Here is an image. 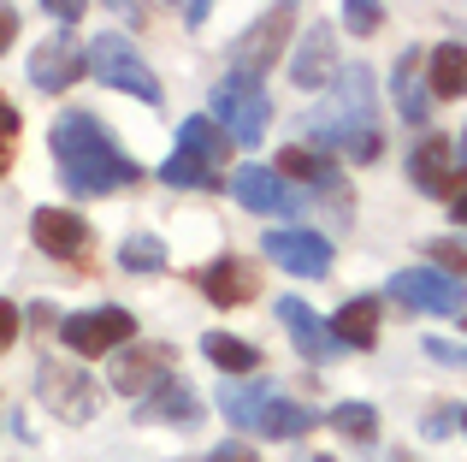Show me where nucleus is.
<instances>
[{"instance_id":"obj_11","label":"nucleus","mask_w":467,"mask_h":462,"mask_svg":"<svg viewBox=\"0 0 467 462\" xmlns=\"http://www.w3.org/2000/svg\"><path fill=\"white\" fill-rule=\"evenodd\" d=\"M409 178H414V190H420V196H438V202L467 196L462 166H456V142H450V137H426L420 149L409 154Z\"/></svg>"},{"instance_id":"obj_14","label":"nucleus","mask_w":467,"mask_h":462,"mask_svg":"<svg viewBox=\"0 0 467 462\" xmlns=\"http://www.w3.org/2000/svg\"><path fill=\"white\" fill-rule=\"evenodd\" d=\"M337 30H331L326 18L308 24V36L296 42V54H290V83L296 89H326V83H337Z\"/></svg>"},{"instance_id":"obj_12","label":"nucleus","mask_w":467,"mask_h":462,"mask_svg":"<svg viewBox=\"0 0 467 462\" xmlns=\"http://www.w3.org/2000/svg\"><path fill=\"white\" fill-rule=\"evenodd\" d=\"M231 196H237L249 214H302V190L290 184L278 166H237Z\"/></svg>"},{"instance_id":"obj_13","label":"nucleus","mask_w":467,"mask_h":462,"mask_svg":"<svg viewBox=\"0 0 467 462\" xmlns=\"http://www.w3.org/2000/svg\"><path fill=\"white\" fill-rule=\"evenodd\" d=\"M30 237H36V249L54 255V261H83L89 243H95V231L83 226V214H71V208H36L30 214Z\"/></svg>"},{"instance_id":"obj_3","label":"nucleus","mask_w":467,"mask_h":462,"mask_svg":"<svg viewBox=\"0 0 467 462\" xmlns=\"http://www.w3.org/2000/svg\"><path fill=\"white\" fill-rule=\"evenodd\" d=\"M219 409L237 433H261V439H302L314 427V409L308 404H290L285 392H273L266 380L254 385H225L219 392Z\"/></svg>"},{"instance_id":"obj_5","label":"nucleus","mask_w":467,"mask_h":462,"mask_svg":"<svg viewBox=\"0 0 467 462\" xmlns=\"http://www.w3.org/2000/svg\"><path fill=\"white\" fill-rule=\"evenodd\" d=\"M83 54H89V78H101L107 89H119V95H137V101L160 107V78L149 71V59H142L125 36H95Z\"/></svg>"},{"instance_id":"obj_21","label":"nucleus","mask_w":467,"mask_h":462,"mask_svg":"<svg viewBox=\"0 0 467 462\" xmlns=\"http://www.w3.org/2000/svg\"><path fill=\"white\" fill-rule=\"evenodd\" d=\"M225 149H231V137L219 131V119H213V113H207V119H183V131H178V154H190L195 166H207V173L225 178Z\"/></svg>"},{"instance_id":"obj_35","label":"nucleus","mask_w":467,"mask_h":462,"mask_svg":"<svg viewBox=\"0 0 467 462\" xmlns=\"http://www.w3.org/2000/svg\"><path fill=\"white\" fill-rule=\"evenodd\" d=\"M12 36H18V12H12V0H0V54L12 47Z\"/></svg>"},{"instance_id":"obj_28","label":"nucleus","mask_w":467,"mask_h":462,"mask_svg":"<svg viewBox=\"0 0 467 462\" xmlns=\"http://www.w3.org/2000/svg\"><path fill=\"white\" fill-rule=\"evenodd\" d=\"M343 24H349L355 36H373L379 24H385V0H343Z\"/></svg>"},{"instance_id":"obj_29","label":"nucleus","mask_w":467,"mask_h":462,"mask_svg":"<svg viewBox=\"0 0 467 462\" xmlns=\"http://www.w3.org/2000/svg\"><path fill=\"white\" fill-rule=\"evenodd\" d=\"M12 142H18V107L0 95V173L12 166Z\"/></svg>"},{"instance_id":"obj_4","label":"nucleus","mask_w":467,"mask_h":462,"mask_svg":"<svg viewBox=\"0 0 467 462\" xmlns=\"http://www.w3.org/2000/svg\"><path fill=\"white\" fill-rule=\"evenodd\" d=\"M213 119H219V131H225L231 142L254 149V142L266 137V119H273V95H266L261 78L225 71V78L213 83Z\"/></svg>"},{"instance_id":"obj_6","label":"nucleus","mask_w":467,"mask_h":462,"mask_svg":"<svg viewBox=\"0 0 467 462\" xmlns=\"http://www.w3.org/2000/svg\"><path fill=\"white\" fill-rule=\"evenodd\" d=\"M36 397H42L59 421H95V409H101V385L71 356H47L42 368H36Z\"/></svg>"},{"instance_id":"obj_33","label":"nucleus","mask_w":467,"mask_h":462,"mask_svg":"<svg viewBox=\"0 0 467 462\" xmlns=\"http://www.w3.org/2000/svg\"><path fill=\"white\" fill-rule=\"evenodd\" d=\"M432 255H438V261H450V267H456V273L467 278V249H462V243H450V237H438V243H432Z\"/></svg>"},{"instance_id":"obj_27","label":"nucleus","mask_w":467,"mask_h":462,"mask_svg":"<svg viewBox=\"0 0 467 462\" xmlns=\"http://www.w3.org/2000/svg\"><path fill=\"white\" fill-rule=\"evenodd\" d=\"M331 427H337L343 439L367 445V439H379V409L373 404H337L331 409Z\"/></svg>"},{"instance_id":"obj_36","label":"nucleus","mask_w":467,"mask_h":462,"mask_svg":"<svg viewBox=\"0 0 467 462\" xmlns=\"http://www.w3.org/2000/svg\"><path fill=\"white\" fill-rule=\"evenodd\" d=\"M207 12H213V0H190V6H183V18H190V30H195V24H207Z\"/></svg>"},{"instance_id":"obj_23","label":"nucleus","mask_w":467,"mask_h":462,"mask_svg":"<svg viewBox=\"0 0 467 462\" xmlns=\"http://www.w3.org/2000/svg\"><path fill=\"white\" fill-rule=\"evenodd\" d=\"M426 83H432V95H444V101H462L467 95V47L462 42H444L426 54Z\"/></svg>"},{"instance_id":"obj_30","label":"nucleus","mask_w":467,"mask_h":462,"mask_svg":"<svg viewBox=\"0 0 467 462\" xmlns=\"http://www.w3.org/2000/svg\"><path fill=\"white\" fill-rule=\"evenodd\" d=\"M426 356L444 362V368H462V362H467V344H450V338H426Z\"/></svg>"},{"instance_id":"obj_41","label":"nucleus","mask_w":467,"mask_h":462,"mask_svg":"<svg viewBox=\"0 0 467 462\" xmlns=\"http://www.w3.org/2000/svg\"><path fill=\"white\" fill-rule=\"evenodd\" d=\"M314 462H331V457H314Z\"/></svg>"},{"instance_id":"obj_24","label":"nucleus","mask_w":467,"mask_h":462,"mask_svg":"<svg viewBox=\"0 0 467 462\" xmlns=\"http://www.w3.org/2000/svg\"><path fill=\"white\" fill-rule=\"evenodd\" d=\"M331 332H337L343 350H367L379 338V302L373 297H355L337 309V320H331Z\"/></svg>"},{"instance_id":"obj_10","label":"nucleus","mask_w":467,"mask_h":462,"mask_svg":"<svg viewBox=\"0 0 467 462\" xmlns=\"http://www.w3.org/2000/svg\"><path fill=\"white\" fill-rule=\"evenodd\" d=\"M261 249H266L273 267H285V273H296V278H326L331 273V237H319V231H296V226L266 231Z\"/></svg>"},{"instance_id":"obj_31","label":"nucleus","mask_w":467,"mask_h":462,"mask_svg":"<svg viewBox=\"0 0 467 462\" xmlns=\"http://www.w3.org/2000/svg\"><path fill=\"white\" fill-rule=\"evenodd\" d=\"M207 462H261V457H254L243 439H225V445H213V451H207Z\"/></svg>"},{"instance_id":"obj_22","label":"nucleus","mask_w":467,"mask_h":462,"mask_svg":"<svg viewBox=\"0 0 467 462\" xmlns=\"http://www.w3.org/2000/svg\"><path fill=\"white\" fill-rule=\"evenodd\" d=\"M137 421H166V427H183V433H190L195 421H202V397H195L183 380H166L149 404L137 409Z\"/></svg>"},{"instance_id":"obj_34","label":"nucleus","mask_w":467,"mask_h":462,"mask_svg":"<svg viewBox=\"0 0 467 462\" xmlns=\"http://www.w3.org/2000/svg\"><path fill=\"white\" fill-rule=\"evenodd\" d=\"M42 6L54 12L59 24H78V18H83V6H89V0H42Z\"/></svg>"},{"instance_id":"obj_8","label":"nucleus","mask_w":467,"mask_h":462,"mask_svg":"<svg viewBox=\"0 0 467 462\" xmlns=\"http://www.w3.org/2000/svg\"><path fill=\"white\" fill-rule=\"evenodd\" d=\"M385 297L414 314H462V278L438 273V267H402V273H390Z\"/></svg>"},{"instance_id":"obj_7","label":"nucleus","mask_w":467,"mask_h":462,"mask_svg":"<svg viewBox=\"0 0 467 462\" xmlns=\"http://www.w3.org/2000/svg\"><path fill=\"white\" fill-rule=\"evenodd\" d=\"M130 338H137V320H130V309H119V302L78 309V314L59 320V344H66L71 356H113V350H125Z\"/></svg>"},{"instance_id":"obj_20","label":"nucleus","mask_w":467,"mask_h":462,"mask_svg":"<svg viewBox=\"0 0 467 462\" xmlns=\"http://www.w3.org/2000/svg\"><path fill=\"white\" fill-rule=\"evenodd\" d=\"M202 290L219 302V309H237V302H249L254 290H261V267L254 261H237V255H225V261H213L202 273Z\"/></svg>"},{"instance_id":"obj_19","label":"nucleus","mask_w":467,"mask_h":462,"mask_svg":"<svg viewBox=\"0 0 467 462\" xmlns=\"http://www.w3.org/2000/svg\"><path fill=\"white\" fill-rule=\"evenodd\" d=\"M278 173L296 178V184H308L314 196H331V202H337V214L349 220V190H343L337 166H331L319 149H278Z\"/></svg>"},{"instance_id":"obj_38","label":"nucleus","mask_w":467,"mask_h":462,"mask_svg":"<svg viewBox=\"0 0 467 462\" xmlns=\"http://www.w3.org/2000/svg\"><path fill=\"white\" fill-rule=\"evenodd\" d=\"M390 462H426V457H414V451H390Z\"/></svg>"},{"instance_id":"obj_18","label":"nucleus","mask_w":467,"mask_h":462,"mask_svg":"<svg viewBox=\"0 0 467 462\" xmlns=\"http://www.w3.org/2000/svg\"><path fill=\"white\" fill-rule=\"evenodd\" d=\"M285 42H290V12H273V18H261L249 36H237V42H231V71L261 78V71L285 54Z\"/></svg>"},{"instance_id":"obj_17","label":"nucleus","mask_w":467,"mask_h":462,"mask_svg":"<svg viewBox=\"0 0 467 462\" xmlns=\"http://www.w3.org/2000/svg\"><path fill=\"white\" fill-rule=\"evenodd\" d=\"M390 101L409 125H426L432 119V83H426V54L420 47H402L397 66H390Z\"/></svg>"},{"instance_id":"obj_16","label":"nucleus","mask_w":467,"mask_h":462,"mask_svg":"<svg viewBox=\"0 0 467 462\" xmlns=\"http://www.w3.org/2000/svg\"><path fill=\"white\" fill-rule=\"evenodd\" d=\"M273 309H278V320H285L290 344H296V350H302V356H308V362H337V356H343L337 332H331V326L319 320V314H314V309H308V302H302V297H278Z\"/></svg>"},{"instance_id":"obj_1","label":"nucleus","mask_w":467,"mask_h":462,"mask_svg":"<svg viewBox=\"0 0 467 462\" xmlns=\"http://www.w3.org/2000/svg\"><path fill=\"white\" fill-rule=\"evenodd\" d=\"M47 149H54L59 184H66L71 196H113V190H130L142 178V166L113 142V131L95 113H78V107L54 119Z\"/></svg>"},{"instance_id":"obj_40","label":"nucleus","mask_w":467,"mask_h":462,"mask_svg":"<svg viewBox=\"0 0 467 462\" xmlns=\"http://www.w3.org/2000/svg\"><path fill=\"white\" fill-rule=\"evenodd\" d=\"M462 427H467V409H462Z\"/></svg>"},{"instance_id":"obj_26","label":"nucleus","mask_w":467,"mask_h":462,"mask_svg":"<svg viewBox=\"0 0 467 462\" xmlns=\"http://www.w3.org/2000/svg\"><path fill=\"white\" fill-rule=\"evenodd\" d=\"M119 267H125V273H160V267H166V243L149 237V231H137V237L119 243Z\"/></svg>"},{"instance_id":"obj_25","label":"nucleus","mask_w":467,"mask_h":462,"mask_svg":"<svg viewBox=\"0 0 467 462\" xmlns=\"http://www.w3.org/2000/svg\"><path fill=\"white\" fill-rule=\"evenodd\" d=\"M202 356L213 362L219 373H254V368H261V350H254L249 338H231V332H207Z\"/></svg>"},{"instance_id":"obj_2","label":"nucleus","mask_w":467,"mask_h":462,"mask_svg":"<svg viewBox=\"0 0 467 462\" xmlns=\"http://www.w3.org/2000/svg\"><path fill=\"white\" fill-rule=\"evenodd\" d=\"M302 125H308V137L319 142V154H343V161H355V166L379 161L385 137H379V125H373V78H367V66H343L331 101H319Z\"/></svg>"},{"instance_id":"obj_15","label":"nucleus","mask_w":467,"mask_h":462,"mask_svg":"<svg viewBox=\"0 0 467 462\" xmlns=\"http://www.w3.org/2000/svg\"><path fill=\"white\" fill-rule=\"evenodd\" d=\"M83 71H89V54H83L66 30L47 36V42H36V54H30V83H36V89L59 95V89H71Z\"/></svg>"},{"instance_id":"obj_37","label":"nucleus","mask_w":467,"mask_h":462,"mask_svg":"<svg viewBox=\"0 0 467 462\" xmlns=\"http://www.w3.org/2000/svg\"><path fill=\"white\" fill-rule=\"evenodd\" d=\"M450 214H456V226H467V196H456V208H450Z\"/></svg>"},{"instance_id":"obj_9","label":"nucleus","mask_w":467,"mask_h":462,"mask_svg":"<svg viewBox=\"0 0 467 462\" xmlns=\"http://www.w3.org/2000/svg\"><path fill=\"white\" fill-rule=\"evenodd\" d=\"M166 380H178V362H171L166 344H130L125 356H113V392L149 404Z\"/></svg>"},{"instance_id":"obj_39","label":"nucleus","mask_w":467,"mask_h":462,"mask_svg":"<svg viewBox=\"0 0 467 462\" xmlns=\"http://www.w3.org/2000/svg\"><path fill=\"white\" fill-rule=\"evenodd\" d=\"M462 173H467V131H462Z\"/></svg>"},{"instance_id":"obj_32","label":"nucleus","mask_w":467,"mask_h":462,"mask_svg":"<svg viewBox=\"0 0 467 462\" xmlns=\"http://www.w3.org/2000/svg\"><path fill=\"white\" fill-rule=\"evenodd\" d=\"M12 344H18V309L0 297V350H12Z\"/></svg>"}]
</instances>
